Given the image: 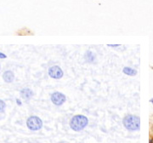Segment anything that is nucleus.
I'll use <instances>...</instances> for the list:
<instances>
[{"label":"nucleus","instance_id":"nucleus-10","mask_svg":"<svg viewBox=\"0 0 153 143\" xmlns=\"http://www.w3.org/2000/svg\"><path fill=\"white\" fill-rule=\"evenodd\" d=\"M5 102H4L3 100H0V113H2V112H4V110L5 109Z\"/></svg>","mask_w":153,"mask_h":143},{"label":"nucleus","instance_id":"nucleus-13","mask_svg":"<svg viewBox=\"0 0 153 143\" xmlns=\"http://www.w3.org/2000/svg\"><path fill=\"white\" fill-rule=\"evenodd\" d=\"M16 102H17V104H18V105H21V102L20 100H18V99H17V100H16Z\"/></svg>","mask_w":153,"mask_h":143},{"label":"nucleus","instance_id":"nucleus-12","mask_svg":"<svg viewBox=\"0 0 153 143\" xmlns=\"http://www.w3.org/2000/svg\"><path fill=\"white\" fill-rule=\"evenodd\" d=\"M108 46H109V47H118V46H120V45H118V44H114V45H111V44H109Z\"/></svg>","mask_w":153,"mask_h":143},{"label":"nucleus","instance_id":"nucleus-3","mask_svg":"<svg viewBox=\"0 0 153 143\" xmlns=\"http://www.w3.org/2000/svg\"><path fill=\"white\" fill-rule=\"evenodd\" d=\"M26 125L31 130L33 131L39 130L43 127V121H42L40 117H38L37 116H32L28 117V119H27Z\"/></svg>","mask_w":153,"mask_h":143},{"label":"nucleus","instance_id":"nucleus-15","mask_svg":"<svg viewBox=\"0 0 153 143\" xmlns=\"http://www.w3.org/2000/svg\"><path fill=\"white\" fill-rule=\"evenodd\" d=\"M150 143H153V140H151V141H150Z\"/></svg>","mask_w":153,"mask_h":143},{"label":"nucleus","instance_id":"nucleus-4","mask_svg":"<svg viewBox=\"0 0 153 143\" xmlns=\"http://www.w3.org/2000/svg\"><path fill=\"white\" fill-rule=\"evenodd\" d=\"M66 100V95L60 92H55L51 95V102L55 106H61Z\"/></svg>","mask_w":153,"mask_h":143},{"label":"nucleus","instance_id":"nucleus-8","mask_svg":"<svg viewBox=\"0 0 153 143\" xmlns=\"http://www.w3.org/2000/svg\"><path fill=\"white\" fill-rule=\"evenodd\" d=\"M122 72H123L124 74L129 75V76H134V75L137 74V71L129 66H125L123 70H122Z\"/></svg>","mask_w":153,"mask_h":143},{"label":"nucleus","instance_id":"nucleus-9","mask_svg":"<svg viewBox=\"0 0 153 143\" xmlns=\"http://www.w3.org/2000/svg\"><path fill=\"white\" fill-rule=\"evenodd\" d=\"M94 59H95V57H94V55L92 53L91 51H87L86 52V54H85V60L88 61V62H93V61H94Z\"/></svg>","mask_w":153,"mask_h":143},{"label":"nucleus","instance_id":"nucleus-6","mask_svg":"<svg viewBox=\"0 0 153 143\" xmlns=\"http://www.w3.org/2000/svg\"><path fill=\"white\" fill-rule=\"evenodd\" d=\"M20 94H21V96L23 98L24 100H29L32 97L33 92L32 89L26 88V89H22L20 92Z\"/></svg>","mask_w":153,"mask_h":143},{"label":"nucleus","instance_id":"nucleus-16","mask_svg":"<svg viewBox=\"0 0 153 143\" xmlns=\"http://www.w3.org/2000/svg\"><path fill=\"white\" fill-rule=\"evenodd\" d=\"M0 68H1V66H0Z\"/></svg>","mask_w":153,"mask_h":143},{"label":"nucleus","instance_id":"nucleus-5","mask_svg":"<svg viewBox=\"0 0 153 143\" xmlns=\"http://www.w3.org/2000/svg\"><path fill=\"white\" fill-rule=\"evenodd\" d=\"M63 74H64V72L60 66H53L51 67H49V77H51L52 78H55V79H60V78L63 77Z\"/></svg>","mask_w":153,"mask_h":143},{"label":"nucleus","instance_id":"nucleus-11","mask_svg":"<svg viewBox=\"0 0 153 143\" xmlns=\"http://www.w3.org/2000/svg\"><path fill=\"white\" fill-rule=\"evenodd\" d=\"M6 57H7V55H4V53L0 52V59H5Z\"/></svg>","mask_w":153,"mask_h":143},{"label":"nucleus","instance_id":"nucleus-14","mask_svg":"<svg viewBox=\"0 0 153 143\" xmlns=\"http://www.w3.org/2000/svg\"><path fill=\"white\" fill-rule=\"evenodd\" d=\"M150 102H151V103H152V104H153V98H151V100H150Z\"/></svg>","mask_w":153,"mask_h":143},{"label":"nucleus","instance_id":"nucleus-7","mask_svg":"<svg viewBox=\"0 0 153 143\" xmlns=\"http://www.w3.org/2000/svg\"><path fill=\"white\" fill-rule=\"evenodd\" d=\"M3 78L6 83H11L13 82L14 79H15V75H14V72L11 71H6L4 72L3 74Z\"/></svg>","mask_w":153,"mask_h":143},{"label":"nucleus","instance_id":"nucleus-2","mask_svg":"<svg viewBox=\"0 0 153 143\" xmlns=\"http://www.w3.org/2000/svg\"><path fill=\"white\" fill-rule=\"evenodd\" d=\"M124 127L130 131L139 130L140 128V117L134 115H127L123 119Z\"/></svg>","mask_w":153,"mask_h":143},{"label":"nucleus","instance_id":"nucleus-1","mask_svg":"<svg viewBox=\"0 0 153 143\" xmlns=\"http://www.w3.org/2000/svg\"><path fill=\"white\" fill-rule=\"evenodd\" d=\"M88 120L83 115H76L71 119L70 127L74 131H81L88 125Z\"/></svg>","mask_w":153,"mask_h":143}]
</instances>
